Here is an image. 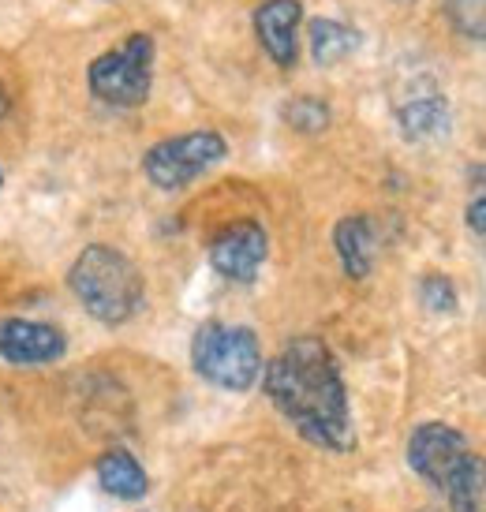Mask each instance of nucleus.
I'll return each mask as SVG.
<instances>
[{
	"mask_svg": "<svg viewBox=\"0 0 486 512\" xmlns=\"http://www.w3.org/2000/svg\"><path fill=\"white\" fill-rule=\"evenodd\" d=\"M262 389L303 438L326 453H352L356 427L341 367L318 337H296L262 367Z\"/></svg>",
	"mask_w": 486,
	"mask_h": 512,
	"instance_id": "obj_1",
	"label": "nucleus"
},
{
	"mask_svg": "<svg viewBox=\"0 0 486 512\" xmlns=\"http://www.w3.org/2000/svg\"><path fill=\"white\" fill-rule=\"evenodd\" d=\"M408 464L419 479L442 490L449 512L486 509V460L449 423H423L408 438Z\"/></svg>",
	"mask_w": 486,
	"mask_h": 512,
	"instance_id": "obj_2",
	"label": "nucleus"
},
{
	"mask_svg": "<svg viewBox=\"0 0 486 512\" xmlns=\"http://www.w3.org/2000/svg\"><path fill=\"white\" fill-rule=\"evenodd\" d=\"M68 288L75 292L79 307L101 326L131 322L146 299L139 266L109 243H86L75 255L72 270H68Z\"/></svg>",
	"mask_w": 486,
	"mask_h": 512,
	"instance_id": "obj_3",
	"label": "nucleus"
},
{
	"mask_svg": "<svg viewBox=\"0 0 486 512\" xmlns=\"http://www.w3.org/2000/svg\"><path fill=\"white\" fill-rule=\"evenodd\" d=\"M191 367L202 382L225 393H247L262 378V344L255 329L229 322H202L191 337Z\"/></svg>",
	"mask_w": 486,
	"mask_h": 512,
	"instance_id": "obj_4",
	"label": "nucleus"
},
{
	"mask_svg": "<svg viewBox=\"0 0 486 512\" xmlns=\"http://www.w3.org/2000/svg\"><path fill=\"white\" fill-rule=\"evenodd\" d=\"M154 53L158 45L146 30L128 34L116 49H105L101 57L90 60L86 68L90 94L113 109H139L154 90Z\"/></svg>",
	"mask_w": 486,
	"mask_h": 512,
	"instance_id": "obj_5",
	"label": "nucleus"
},
{
	"mask_svg": "<svg viewBox=\"0 0 486 512\" xmlns=\"http://www.w3.org/2000/svg\"><path fill=\"white\" fill-rule=\"evenodd\" d=\"M229 157V143L217 131H187V135H172L161 139L146 150L143 172L146 180L158 191H180V187L195 184L202 172H210Z\"/></svg>",
	"mask_w": 486,
	"mask_h": 512,
	"instance_id": "obj_6",
	"label": "nucleus"
},
{
	"mask_svg": "<svg viewBox=\"0 0 486 512\" xmlns=\"http://www.w3.org/2000/svg\"><path fill=\"white\" fill-rule=\"evenodd\" d=\"M270 255V236L258 221H232L210 240V266L232 285H251Z\"/></svg>",
	"mask_w": 486,
	"mask_h": 512,
	"instance_id": "obj_7",
	"label": "nucleus"
},
{
	"mask_svg": "<svg viewBox=\"0 0 486 512\" xmlns=\"http://www.w3.org/2000/svg\"><path fill=\"white\" fill-rule=\"evenodd\" d=\"M68 352V337L57 326L34 318H4L0 322V359L12 367H49Z\"/></svg>",
	"mask_w": 486,
	"mask_h": 512,
	"instance_id": "obj_8",
	"label": "nucleus"
},
{
	"mask_svg": "<svg viewBox=\"0 0 486 512\" xmlns=\"http://www.w3.org/2000/svg\"><path fill=\"white\" fill-rule=\"evenodd\" d=\"M251 23H255V38L266 49V57L277 68H296V57H300V23H303L300 0H262Z\"/></svg>",
	"mask_w": 486,
	"mask_h": 512,
	"instance_id": "obj_9",
	"label": "nucleus"
},
{
	"mask_svg": "<svg viewBox=\"0 0 486 512\" xmlns=\"http://www.w3.org/2000/svg\"><path fill=\"white\" fill-rule=\"evenodd\" d=\"M94 475L101 490L116 501H139L150 494V475L128 449H105L94 464Z\"/></svg>",
	"mask_w": 486,
	"mask_h": 512,
	"instance_id": "obj_10",
	"label": "nucleus"
},
{
	"mask_svg": "<svg viewBox=\"0 0 486 512\" xmlns=\"http://www.w3.org/2000/svg\"><path fill=\"white\" fill-rule=\"evenodd\" d=\"M333 247H337V258H341L344 273L352 281H363L374 266V225L371 217L363 214H348L337 221L333 228Z\"/></svg>",
	"mask_w": 486,
	"mask_h": 512,
	"instance_id": "obj_11",
	"label": "nucleus"
},
{
	"mask_svg": "<svg viewBox=\"0 0 486 512\" xmlns=\"http://www.w3.org/2000/svg\"><path fill=\"white\" fill-rule=\"evenodd\" d=\"M307 38H311V57L322 68L352 57L359 49V30L341 23V19H326V15H318V19L307 23Z\"/></svg>",
	"mask_w": 486,
	"mask_h": 512,
	"instance_id": "obj_12",
	"label": "nucleus"
},
{
	"mask_svg": "<svg viewBox=\"0 0 486 512\" xmlns=\"http://www.w3.org/2000/svg\"><path fill=\"white\" fill-rule=\"evenodd\" d=\"M397 120H401V135L408 143H430V139H442L449 131V105L438 94L415 98L397 113Z\"/></svg>",
	"mask_w": 486,
	"mask_h": 512,
	"instance_id": "obj_13",
	"label": "nucleus"
},
{
	"mask_svg": "<svg viewBox=\"0 0 486 512\" xmlns=\"http://www.w3.org/2000/svg\"><path fill=\"white\" fill-rule=\"evenodd\" d=\"M281 116H285V124L292 131H300V135H318V131L329 128V120H333V113H329V105L322 98H311V94H300V98H292L281 109Z\"/></svg>",
	"mask_w": 486,
	"mask_h": 512,
	"instance_id": "obj_14",
	"label": "nucleus"
},
{
	"mask_svg": "<svg viewBox=\"0 0 486 512\" xmlns=\"http://www.w3.org/2000/svg\"><path fill=\"white\" fill-rule=\"evenodd\" d=\"M449 27L468 42H486V0H442Z\"/></svg>",
	"mask_w": 486,
	"mask_h": 512,
	"instance_id": "obj_15",
	"label": "nucleus"
},
{
	"mask_svg": "<svg viewBox=\"0 0 486 512\" xmlns=\"http://www.w3.org/2000/svg\"><path fill=\"white\" fill-rule=\"evenodd\" d=\"M419 299L423 307L434 314H453L457 311V285L445 277V273H427L419 281Z\"/></svg>",
	"mask_w": 486,
	"mask_h": 512,
	"instance_id": "obj_16",
	"label": "nucleus"
},
{
	"mask_svg": "<svg viewBox=\"0 0 486 512\" xmlns=\"http://www.w3.org/2000/svg\"><path fill=\"white\" fill-rule=\"evenodd\" d=\"M475 180H479V195L468 202L464 221H468V228H472L475 236H486V165L483 169H475Z\"/></svg>",
	"mask_w": 486,
	"mask_h": 512,
	"instance_id": "obj_17",
	"label": "nucleus"
},
{
	"mask_svg": "<svg viewBox=\"0 0 486 512\" xmlns=\"http://www.w3.org/2000/svg\"><path fill=\"white\" fill-rule=\"evenodd\" d=\"M8 113V94H4V86H0V116Z\"/></svg>",
	"mask_w": 486,
	"mask_h": 512,
	"instance_id": "obj_18",
	"label": "nucleus"
},
{
	"mask_svg": "<svg viewBox=\"0 0 486 512\" xmlns=\"http://www.w3.org/2000/svg\"><path fill=\"white\" fill-rule=\"evenodd\" d=\"M0 184H4V169H0Z\"/></svg>",
	"mask_w": 486,
	"mask_h": 512,
	"instance_id": "obj_19",
	"label": "nucleus"
},
{
	"mask_svg": "<svg viewBox=\"0 0 486 512\" xmlns=\"http://www.w3.org/2000/svg\"><path fill=\"white\" fill-rule=\"evenodd\" d=\"M105 4H109V0H105Z\"/></svg>",
	"mask_w": 486,
	"mask_h": 512,
	"instance_id": "obj_20",
	"label": "nucleus"
}]
</instances>
